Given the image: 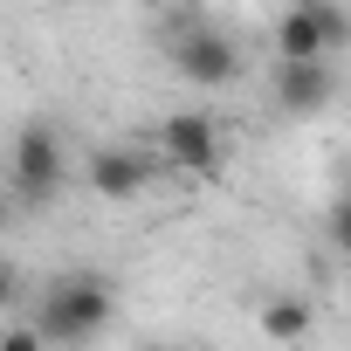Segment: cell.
Here are the masks:
<instances>
[{
  "label": "cell",
  "mask_w": 351,
  "mask_h": 351,
  "mask_svg": "<svg viewBox=\"0 0 351 351\" xmlns=\"http://www.w3.org/2000/svg\"><path fill=\"white\" fill-rule=\"evenodd\" d=\"M110 276H97V269H69V276H56L49 289H42V303H35V330H42V344H83V337H97L104 324H110Z\"/></svg>",
  "instance_id": "1"
},
{
  "label": "cell",
  "mask_w": 351,
  "mask_h": 351,
  "mask_svg": "<svg viewBox=\"0 0 351 351\" xmlns=\"http://www.w3.org/2000/svg\"><path fill=\"white\" fill-rule=\"evenodd\" d=\"M8 186H14L21 207H56V200H62V186H69V152H62V131H56V124H21V131H14Z\"/></svg>",
  "instance_id": "2"
},
{
  "label": "cell",
  "mask_w": 351,
  "mask_h": 351,
  "mask_svg": "<svg viewBox=\"0 0 351 351\" xmlns=\"http://www.w3.org/2000/svg\"><path fill=\"white\" fill-rule=\"evenodd\" d=\"M152 145H158V158H165L172 172H186V180H214L221 158H228L221 124H214L207 110H172V117H158V124H152Z\"/></svg>",
  "instance_id": "3"
},
{
  "label": "cell",
  "mask_w": 351,
  "mask_h": 351,
  "mask_svg": "<svg viewBox=\"0 0 351 351\" xmlns=\"http://www.w3.org/2000/svg\"><path fill=\"white\" fill-rule=\"evenodd\" d=\"M172 69H180L186 83H207V90H228L234 76H241V42L228 35V28H214V21H180L172 28Z\"/></svg>",
  "instance_id": "4"
},
{
  "label": "cell",
  "mask_w": 351,
  "mask_h": 351,
  "mask_svg": "<svg viewBox=\"0 0 351 351\" xmlns=\"http://www.w3.org/2000/svg\"><path fill=\"white\" fill-rule=\"evenodd\" d=\"M344 42H351L344 0H289L276 21V56H337Z\"/></svg>",
  "instance_id": "5"
},
{
  "label": "cell",
  "mask_w": 351,
  "mask_h": 351,
  "mask_svg": "<svg viewBox=\"0 0 351 351\" xmlns=\"http://www.w3.org/2000/svg\"><path fill=\"white\" fill-rule=\"evenodd\" d=\"M269 97H276L282 117H317V110H330V97H337L330 56H282L276 76H269Z\"/></svg>",
  "instance_id": "6"
},
{
  "label": "cell",
  "mask_w": 351,
  "mask_h": 351,
  "mask_svg": "<svg viewBox=\"0 0 351 351\" xmlns=\"http://www.w3.org/2000/svg\"><path fill=\"white\" fill-rule=\"evenodd\" d=\"M83 180H90L97 200H138L152 186V158L138 145H97L90 165H83Z\"/></svg>",
  "instance_id": "7"
},
{
  "label": "cell",
  "mask_w": 351,
  "mask_h": 351,
  "mask_svg": "<svg viewBox=\"0 0 351 351\" xmlns=\"http://www.w3.org/2000/svg\"><path fill=\"white\" fill-rule=\"evenodd\" d=\"M310 324H317V310H310L303 296H276V303H262V337H276V344L310 337Z\"/></svg>",
  "instance_id": "8"
},
{
  "label": "cell",
  "mask_w": 351,
  "mask_h": 351,
  "mask_svg": "<svg viewBox=\"0 0 351 351\" xmlns=\"http://www.w3.org/2000/svg\"><path fill=\"white\" fill-rule=\"evenodd\" d=\"M330 241H337V255H351V193L330 207Z\"/></svg>",
  "instance_id": "9"
},
{
  "label": "cell",
  "mask_w": 351,
  "mask_h": 351,
  "mask_svg": "<svg viewBox=\"0 0 351 351\" xmlns=\"http://www.w3.org/2000/svg\"><path fill=\"white\" fill-rule=\"evenodd\" d=\"M14 303H21V269L0 255V310H14Z\"/></svg>",
  "instance_id": "10"
},
{
  "label": "cell",
  "mask_w": 351,
  "mask_h": 351,
  "mask_svg": "<svg viewBox=\"0 0 351 351\" xmlns=\"http://www.w3.org/2000/svg\"><path fill=\"white\" fill-rule=\"evenodd\" d=\"M21 214H28V207H21V200H14V186H0V228H14V221H21Z\"/></svg>",
  "instance_id": "11"
},
{
  "label": "cell",
  "mask_w": 351,
  "mask_h": 351,
  "mask_svg": "<svg viewBox=\"0 0 351 351\" xmlns=\"http://www.w3.org/2000/svg\"><path fill=\"white\" fill-rule=\"evenodd\" d=\"M193 8H200V0H193Z\"/></svg>",
  "instance_id": "12"
}]
</instances>
